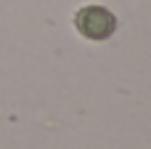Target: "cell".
Wrapping results in <instances>:
<instances>
[{"label":"cell","mask_w":151,"mask_h":149,"mask_svg":"<svg viewBox=\"0 0 151 149\" xmlns=\"http://www.w3.org/2000/svg\"><path fill=\"white\" fill-rule=\"evenodd\" d=\"M74 27H77L80 35L88 37V40H106V37L114 35L117 19H114V13H111L109 8H104V5H85V8L77 11Z\"/></svg>","instance_id":"6da1fadb"}]
</instances>
